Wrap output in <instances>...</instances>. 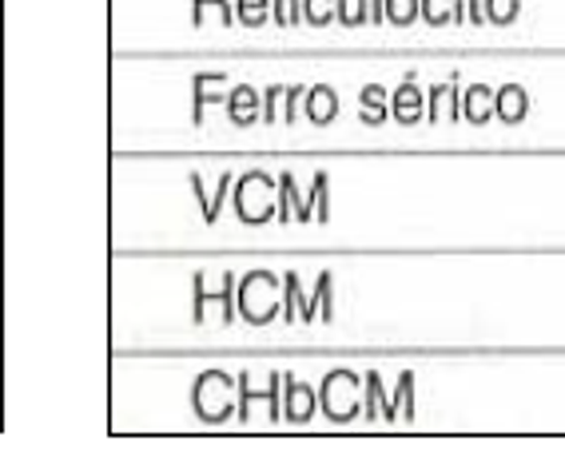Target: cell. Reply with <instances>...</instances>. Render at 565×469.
<instances>
[{
    "instance_id": "6da1fadb",
    "label": "cell",
    "mask_w": 565,
    "mask_h": 469,
    "mask_svg": "<svg viewBox=\"0 0 565 469\" xmlns=\"http://www.w3.org/2000/svg\"><path fill=\"white\" fill-rule=\"evenodd\" d=\"M359 386H363V379H359L354 370H331L323 379V386L315 390V398L323 402V414L331 422H351L354 414H363Z\"/></svg>"
},
{
    "instance_id": "7a4b0ae2",
    "label": "cell",
    "mask_w": 565,
    "mask_h": 469,
    "mask_svg": "<svg viewBox=\"0 0 565 469\" xmlns=\"http://www.w3.org/2000/svg\"><path fill=\"white\" fill-rule=\"evenodd\" d=\"M275 275L271 270H252L239 287V310L243 319L255 322V327H267V322L279 315V287H275Z\"/></svg>"
},
{
    "instance_id": "3957f363",
    "label": "cell",
    "mask_w": 565,
    "mask_h": 469,
    "mask_svg": "<svg viewBox=\"0 0 565 469\" xmlns=\"http://www.w3.org/2000/svg\"><path fill=\"white\" fill-rule=\"evenodd\" d=\"M195 409H200L203 422H223L232 414V379L220 374V370H207L195 386Z\"/></svg>"
},
{
    "instance_id": "277c9868",
    "label": "cell",
    "mask_w": 565,
    "mask_h": 469,
    "mask_svg": "<svg viewBox=\"0 0 565 469\" xmlns=\"http://www.w3.org/2000/svg\"><path fill=\"white\" fill-rule=\"evenodd\" d=\"M327 188H331V180H327V171H319V175H315V188H311V200H303L299 207H295V220L311 223L315 207L323 211V220H327ZM275 195L282 200V207H279L282 223H291V200H295V175H291V171H282V175H279V191H275Z\"/></svg>"
},
{
    "instance_id": "5b68a950",
    "label": "cell",
    "mask_w": 565,
    "mask_h": 469,
    "mask_svg": "<svg viewBox=\"0 0 565 469\" xmlns=\"http://www.w3.org/2000/svg\"><path fill=\"white\" fill-rule=\"evenodd\" d=\"M494 116L505 128H518L530 116V96H525L522 84H505V88L494 92Z\"/></svg>"
},
{
    "instance_id": "8992f818",
    "label": "cell",
    "mask_w": 565,
    "mask_h": 469,
    "mask_svg": "<svg viewBox=\"0 0 565 469\" xmlns=\"http://www.w3.org/2000/svg\"><path fill=\"white\" fill-rule=\"evenodd\" d=\"M423 88L414 84V76H406L403 84H398V92L391 96V116L398 124H418V116H423Z\"/></svg>"
},
{
    "instance_id": "52a82bcc",
    "label": "cell",
    "mask_w": 565,
    "mask_h": 469,
    "mask_svg": "<svg viewBox=\"0 0 565 469\" xmlns=\"http://www.w3.org/2000/svg\"><path fill=\"white\" fill-rule=\"evenodd\" d=\"M462 116H466V124L486 128V124L494 120V92L486 88V84H475V88L462 96Z\"/></svg>"
},
{
    "instance_id": "ba28073f",
    "label": "cell",
    "mask_w": 565,
    "mask_h": 469,
    "mask_svg": "<svg viewBox=\"0 0 565 469\" xmlns=\"http://www.w3.org/2000/svg\"><path fill=\"white\" fill-rule=\"evenodd\" d=\"M287 382V406H282V418H291L295 426L299 422H307L315 414V390L311 386H303V382H295V379H282Z\"/></svg>"
},
{
    "instance_id": "9c48e42d",
    "label": "cell",
    "mask_w": 565,
    "mask_h": 469,
    "mask_svg": "<svg viewBox=\"0 0 565 469\" xmlns=\"http://www.w3.org/2000/svg\"><path fill=\"white\" fill-rule=\"evenodd\" d=\"M307 116H311V124H331L334 116H339V96H334V88H327V84H319V88L307 92Z\"/></svg>"
},
{
    "instance_id": "30bf717a",
    "label": "cell",
    "mask_w": 565,
    "mask_h": 469,
    "mask_svg": "<svg viewBox=\"0 0 565 469\" xmlns=\"http://www.w3.org/2000/svg\"><path fill=\"white\" fill-rule=\"evenodd\" d=\"M227 116H232L239 128H247V124L259 120V96H255V88H235L232 96H227Z\"/></svg>"
},
{
    "instance_id": "8fae6325",
    "label": "cell",
    "mask_w": 565,
    "mask_h": 469,
    "mask_svg": "<svg viewBox=\"0 0 565 469\" xmlns=\"http://www.w3.org/2000/svg\"><path fill=\"white\" fill-rule=\"evenodd\" d=\"M331 283H334V275L331 270H323L319 283H315V295L303 302V322H311L315 315H319V302H323V322H331Z\"/></svg>"
},
{
    "instance_id": "7c38bea8",
    "label": "cell",
    "mask_w": 565,
    "mask_h": 469,
    "mask_svg": "<svg viewBox=\"0 0 565 469\" xmlns=\"http://www.w3.org/2000/svg\"><path fill=\"white\" fill-rule=\"evenodd\" d=\"M482 9L486 21L494 24V29H510L522 17V0H482Z\"/></svg>"
},
{
    "instance_id": "4fadbf2b",
    "label": "cell",
    "mask_w": 565,
    "mask_h": 469,
    "mask_svg": "<svg viewBox=\"0 0 565 469\" xmlns=\"http://www.w3.org/2000/svg\"><path fill=\"white\" fill-rule=\"evenodd\" d=\"M418 17H423L430 29L455 24V0H418Z\"/></svg>"
},
{
    "instance_id": "5bb4252c",
    "label": "cell",
    "mask_w": 565,
    "mask_h": 469,
    "mask_svg": "<svg viewBox=\"0 0 565 469\" xmlns=\"http://www.w3.org/2000/svg\"><path fill=\"white\" fill-rule=\"evenodd\" d=\"M383 21H391L394 29L418 21V0H383Z\"/></svg>"
},
{
    "instance_id": "9a60e30c",
    "label": "cell",
    "mask_w": 565,
    "mask_h": 469,
    "mask_svg": "<svg viewBox=\"0 0 565 469\" xmlns=\"http://www.w3.org/2000/svg\"><path fill=\"white\" fill-rule=\"evenodd\" d=\"M267 4H271V0H235V21H239L243 29H259V24L267 21Z\"/></svg>"
},
{
    "instance_id": "2e32d148",
    "label": "cell",
    "mask_w": 565,
    "mask_h": 469,
    "mask_svg": "<svg viewBox=\"0 0 565 469\" xmlns=\"http://www.w3.org/2000/svg\"><path fill=\"white\" fill-rule=\"evenodd\" d=\"M363 104H366V111H363V124H383L386 120V92L379 88V84H366L363 88Z\"/></svg>"
},
{
    "instance_id": "e0dca14e",
    "label": "cell",
    "mask_w": 565,
    "mask_h": 469,
    "mask_svg": "<svg viewBox=\"0 0 565 469\" xmlns=\"http://www.w3.org/2000/svg\"><path fill=\"white\" fill-rule=\"evenodd\" d=\"M331 9L334 0H307V24H315V29L331 24Z\"/></svg>"
},
{
    "instance_id": "ac0fdd59",
    "label": "cell",
    "mask_w": 565,
    "mask_h": 469,
    "mask_svg": "<svg viewBox=\"0 0 565 469\" xmlns=\"http://www.w3.org/2000/svg\"><path fill=\"white\" fill-rule=\"evenodd\" d=\"M207 4H220V9H223V21H227V24L235 21L232 0H195V24H203V9H207Z\"/></svg>"
},
{
    "instance_id": "d6986e66",
    "label": "cell",
    "mask_w": 565,
    "mask_h": 469,
    "mask_svg": "<svg viewBox=\"0 0 565 469\" xmlns=\"http://www.w3.org/2000/svg\"><path fill=\"white\" fill-rule=\"evenodd\" d=\"M282 96H287V108H282V116H287V124L295 120V104H299V96H303V88H287L282 92Z\"/></svg>"
},
{
    "instance_id": "ffe728a7",
    "label": "cell",
    "mask_w": 565,
    "mask_h": 469,
    "mask_svg": "<svg viewBox=\"0 0 565 469\" xmlns=\"http://www.w3.org/2000/svg\"><path fill=\"white\" fill-rule=\"evenodd\" d=\"M466 4H470V17H466V21H470V24H482V21H486L482 0H466Z\"/></svg>"
},
{
    "instance_id": "44dd1931",
    "label": "cell",
    "mask_w": 565,
    "mask_h": 469,
    "mask_svg": "<svg viewBox=\"0 0 565 469\" xmlns=\"http://www.w3.org/2000/svg\"><path fill=\"white\" fill-rule=\"evenodd\" d=\"M371 24H383V0H371Z\"/></svg>"
}]
</instances>
